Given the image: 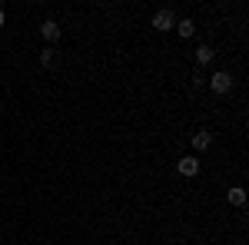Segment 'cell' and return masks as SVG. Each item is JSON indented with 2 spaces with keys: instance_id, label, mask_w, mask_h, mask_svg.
I'll return each instance as SVG.
<instances>
[{
  "instance_id": "obj_1",
  "label": "cell",
  "mask_w": 249,
  "mask_h": 245,
  "mask_svg": "<svg viewBox=\"0 0 249 245\" xmlns=\"http://www.w3.org/2000/svg\"><path fill=\"white\" fill-rule=\"evenodd\" d=\"M210 86L216 90V93H230V90H232V76L226 73V70H219V73L210 76Z\"/></svg>"
},
{
  "instance_id": "obj_2",
  "label": "cell",
  "mask_w": 249,
  "mask_h": 245,
  "mask_svg": "<svg viewBox=\"0 0 249 245\" xmlns=\"http://www.w3.org/2000/svg\"><path fill=\"white\" fill-rule=\"evenodd\" d=\"M153 27L160 30V33H166V30H173V27H176V17H173V10H156Z\"/></svg>"
},
{
  "instance_id": "obj_3",
  "label": "cell",
  "mask_w": 249,
  "mask_h": 245,
  "mask_svg": "<svg viewBox=\"0 0 249 245\" xmlns=\"http://www.w3.org/2000/svg\"><path fill=\"white\" fill-rule=\"evenodd\" d=\"M176 169H179V176H186V179H193V176L199 172V159H196V156H183V159L176 163Z\"/></svg>"
},
{
  "instance_id": "obj_4",
  "label": "cell",
  "mask_w": 249,
  "mask_h": 245,
  "mask_svg": "<svg viewBox=\"0 0 249 245\" xmlns=\"http://www.w3.org/2000/svg\"><path fill=\"white\" fill-rule=\"evenodd\" d=\"M226 202H230V206H236V209H243V206H246V189H243V186H230Z\"/></svg>"
},
{
  "instance_id": "obj_5",
  "label": "cell",
  "mask_w": 249,
  "mask_h": 245,
  "mask_svg": "<svg viewBox=\"0 0 249 245\" xmlns=\"http://www.w3.org/2000/svg\"><path fill=\"white\" fill-rule=\"evenodd\" d=\"M40 33H43V40H50V43H57V40H60V23H57V20H43V27H40Z\"/></svg>"
},
{
  "instance_id": "obj_6",
  "label": "cell",
  "mask_w": 249,
  "mask_h": 245,
  "mask_svg": "<svg viewBox=\"0 0 249 245\" xmlns=\"http://www.w3.org/2000/svg\"><path fill=\"white\" fill-rule=\"evenodd\" d=\"M210 143H213V132H206V130H199L193 136V149H210Z\"/></svg>"
},
{
  "instance_id": "obj_7",
  "label": "cell",
  "mask_w": 249,
  "mask_h": 245,
  "mask_svg": "<svg viewBox=\"0 0 249 245\" xmlns=\"http://www.w3.org/2000/svg\"><path fill=\"white\" fill-rule=\"evenodd\" d=\"M213 57H216V53H213V47H206V43H203V47L196 50V63H199V70H203L206 63H213Z\"/></svg>"
},
{
  "instance_id": "obj_8",
  "label": "cell",
  "mask_w": 249,
  "mask_h": 245,
  "mask_svg": "<svg viewBox=\"0 0 249 245\" xmlns=\"http://www.w3.org/2000/svg\"><path fill=\"white\" fill-rule=\"evenodd\" d=\"M176 30H179V37H193V33H196V23H193V20H179Z\"/></svg>"
},
{
  "instance_id": "obj_9",
  "label": "cell",
  "mask_w": 249,
  "mask_h": 245,
  "mask_svg": "<svg viewBox=\"0 0 249 245\" xmlns=\"http://www.w3.org/2000/svg\"><path fill=\"white\" fill-rule=\"evenodd\" d=\"M53 50H43V53H40V66H53Z\"/></svg>"
}]
</instances>
